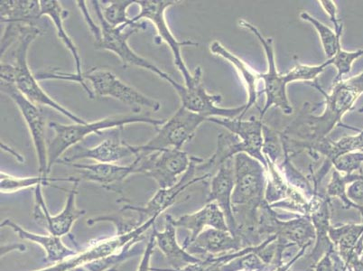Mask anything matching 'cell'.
Returning a JSON list of instances; mask_svg holds the SVG:
<instances>
[{"instance_id":"obj_26","label":"cell","mask_w":363,"mask_h":271,"mask_svg":"<svg viewBox=\"0 0 363 271\" xmlns=\"http://www.w3.org/2000/svg\"><path fill=\"white\" fill-rule=\"evenodd\" d=\"M0 18L6 25L38 26L42 18L40 1L38 0H3Z\"/></svg>"},{"instance_id":"obj_7","label":"cell","mask_w":363,"mask_h":271,"mask_svg":"<svg viewBox=\"0 0 363 271\" xmlns=\"http://www.w3.org/2000/svg\"><path fill=\"white\" fill-rule=\"evenodd\" d=\"M239 24L242 28L252 32V34L259 39L266 54L267 71L260 74L259 76L260 80H262L264 84L262 94L266 95L265 105L260 111V120L262 121L264 116L273 106L280 109L284 114H292L293 107L289 100L286 87H288L290 82H295V80H294L291 71L286 72L285 74L279 72L276 65L273 39L264 38L262 33L255 26L250 24V22L240 21Z\"/></svg>"},{"instance_id":"obj_1","label":"cell","mask_w":363,"mask_h":271,"mask_svg":"<svg viewBox=\"0 0 363 271\" xmlns=\"http://www.w3.org/2000/svg\"><path fill=\"white\" fill-rule=\"evenodd\" d=\"M234 216L242 218L243 229H257L260 208L267 203V171L259 160L245 153L234 157Z\"/></svg>"},{"instance_id":"obj_38","label":"cell","mask_w":363,"mask_h":271,"mask_svg":"<svg viewBox=\"0 0 363 271\" xmlns=\"http://www.w3.org/2000/svg\"><path fill=\"white\" fill-rule=\"evenodd\" d=\"M348 269L352 271H363V254L353 258Z\"/></svg>"},{"instance_id":"obj_21","label":"cell","mask_w":363,"mask_h":271,"mask_svg":"<svg viewBox=\"0 0 363 271\" xmlns=\"http://www.w3.org/2000/svg\"><path fill=\"white\" fill-rule=\"evenodd\" d=\"M172 218L171 216H166L163 231H158L156 227H153L152 233L156 239L157 246L166 257L171 269H181L188 264L199 262L202 260L191 254L178 243L177 227L174 226Z\"/></svg>"},{"instance_id":"obj_13","label":"cell","mask_w":363,"mask_h":271,"mask_svg":"<svg viewBox=\"0 0 363 271\" xmlns=\"http://www.w3.org/2000/svg\"><path fill=\"white\" fill-rule=\"evenodd\" d=\"M203 158L192 157V163L186 173L181 177V179L176 186L169 188H158L156 194L147 201L144 206H132V204H125L121 208V211H134L138 214V219L141 223H145L147 220L154 217H160L162 213L173 206L179 197L182 192L186 189L187 187L193 184L199 183L212 177V174H204L202 176L197 177V165L203 162Z\"/></svg>"},{"instance_id":"obj_32","label":"cell","mask_w":363,"mask_h":271,"mask_svg":"<svg viewBox=\"0 0 363 271\" xmlns=\"http://www.w3.org/2000/svg\"><path fill=\"white\" fill-rule=\"evenodd\" d=\"M362 56H363V48L359 49L357 51L349 52L343 50L342 45H339L337 52L333 58V65H335L336 70H337V75L333 80V84L342 80L343 76L350 74L352 71L353 62Z\"/></svg>"},{"instance_id":"obj_8","label":"cell","mask_w":363,"mask_h":271,"mask_svg":"<svg viewBox=\"0 0 363 271\" xmlns=\"http://www.w3.org/2000/svg\"><path fill=\"white\" fill-rule=\"evenodd\" d=\"M177 3L173 0H138L136 4L140 6V11L135 18H130V21L132 24H134V23L140 22L142 19H146L153 24L155 28L157 29V38L160 39L161 42L166 43L168 48H170L174 65L183 75L184 85L190 86L196 81L198 67L196 68L194 74H191L184 61L183 56H182V48L197 46L198 44L192 40L178 41L170 31L166 19V11L167 9L177 5Z\"/></svg>"},{"instance_id":"obj_5","label":"cell","mask_w":363,"mask_h":271,"mask_svg":"<svg viewBox=\"0 0 363 271\" xmlns=\"http://www.w3.org/2000/svg\"><path fill=\"white\" fill-rule=\"evenodd\" d=\"M158 217L151 218L136 229L126 233H116L105 239L95 240L89 246L67 260L52 264L44 269L35 271H70L76 267H84L99 260L107 259L115 254L121 253L128 246L136 245L143 239L144 233L155 226Z\"/></svg>"},{"instance_id":"obj_36","label":"cell","mask_w":363,"mask_h":271,"mask_svg":"<svg viewBox=\"0 0 363 271\" xmlns=\"http://www.w3.org/2000/svg\"><path fill=\"white\" fill-rule=\"evenodd\" d=\"M318 2L319 4L322 6L323 11L328 15L330 21H331L333 26H335V32H342L343 25L338 18L337 6H336L335 2L331 1V0H321V1Z\"/></svg>"},{"instance_id":"obj_23","label":"cell","mask_w":363,"mask_h":271,"mask_svg":"<svg viewBox=\"0 0 363 271\" xmlns=\"http://www.w3.org/2000/svg\"><path fill=\"white\" fill-rule=\"evenodd\" d=\"M242 248V240L233 236L230 231H222L209 228L189 244L186 250L191 254H206L212 255L233 250L239 251Z\"/></svg>"},{"instance_id":"obj_40","label":"cell","mask_w":363,"mask_h":271,"mask_svg":"<svg viewBox=\"0 0 363 271\" xmlns=\"http://www.w3.org/2000/svg\"><path fill=\"white\" fill-rule=\"evenodd\" d=\"M118 267H112V269L108 270L107 271H118ZM70 271H92L91 270H89L88 267H76V269L72 270Z\"/></svg>"},{"instance_id":"obj_33","label":"cell","mask_w":363,"mask_h":271,"mask_svg":"<svg viewBox=\"0 0 363 271\" xmlns=\"http://www.w3.org/2000/svg\"><path fill=\"white\" fill-rule=\"evenodd\" d=\"M363 166V151L352 152L343 155L333 163V167L340 173L351 175L361 170Z\"/></svg>"},{"instance_id":"obj_28","label":"cell","mask_w":363,"mask_h":271,"mask_svg":"<svg viewBox=\"0 0 363 271\" xmlns=\"http://www.w3.org/2000/svg\"><path fill=\"white\" fill-rule=\"evenodd\" d=\"M300 18H301L302 21L310 23L315 28V31H318L328 60H331V59L335 57L339 45H342V33L335 34V32L328 28V26L313 18L308 12L301 13Z\"/></svg>"},{"instance_id":"obj_9","label":"cell","mask_w":363,"mask_h":271,"mask_svg":"<svg viewBox=\"0 0 363 271\" xmlns=\"http://www.w3.org/2000/svg\"><path fill=\"white\" fill-rule=\"evenodd\" d=\"M191 163L192 157L186 152L174 148L138 155L132 162L135 173L152 178L162 189L176 186L189 170Z\"/></svg>"},{"instance_id":"obj_35","label":"cell","mask_w":363,"mask_h":271,"mask_svg":"<svg viewBox=\"0 0 363 271\" xmlns=\"http://www.w3.org/2000/svg\"><path fill=\"white\" fill-rule=\"evenodd\" d=\"M156 239H155L154 234L152 233L150 240L147 241V246L143 250V254H142L140 266H138L137 271H151V259L155 253V248H156Z\"/></svg>"},{"instance_id":"obj_42","label":"cell","mask_w":363,"mask_h":271,"mask_svg":"<svg viewBox=\"0 0 363 271\" xmlns=\"http://www.w3.org/2000/svg\"><path fill=\"white\" fill-rule=\"evenodd\" d=\"M359 114H363V106L361 109L359 110Z\"/></svg>"},{"instance_id":"obj_2","label":"cell","mask_w":363,"mask_h":271,"mask_svg":"<svg viewBox=\"0 0 363 271\" xmlns=\"http://www.w3.org/2000/svg\"><path fill=\"white\" fill-rule=\"evenodd\" d=\"M43 32L38 26H29L19 36L14 51V64H1L0 78L1 81L11 82L26 99L36 105L46 106L54 109L59 114L65 116L74 123H85L84 118L65 108L43 90L35 75L32 74L28 62V49L33 42L41 35Z\"/></svg>"},{"instance_id":"obj_29","label":"cell","mask_w":363,"mask_h":271,"mask_svg":"<svg viewBox=\"0 0 363 271\" xmlns=\"http://www.w3.org/2000/svg\"><path fill=\"white\" fill-rule=\"evenodd\" d=\"M359 177H361L359 172V173L345 175L333 170L331 180H330L328 188H326V197L329 198L337 197L342 201L343 206L346 209H352H352L357 210V207L346 196V187L352 182L357 180Z\"/></svg>"},{"instance_id":"obj_14","label":"cell","mask_w":363,"mask_h":271,"mask_svg":"<svg viewBox=\"0 0 363 271\" xmlns=\"http://www.w3.org/2000/svg\"><path fill=\"white\" fill-rule=\"evenodd\" d=\"M80 179L72 183V187L69 192L65 207L56 216H52L46 206L44 194L42 193V187L35 188V208L34 218L38 223L46 228L49 233L52 236L62 237L70 233L75 221L80 219L86 214L84 210L79 209L76 206V197L78 194V186Z\"/></svg>"},{"instance_id":"obj_25","label":"cell","mask_w":363,"mask_h":271,"mask_svg":"<svg viewBox=\"0 0 363 271\" xmlns=\"http://www.w3.org/2000/svg\"><path fill=\"white\" fill-rule=\"evenodd\" d=\"M328 236L345 261V270L348 269L353 258L363 254V223L330 227Z\"/></svg>"},{"instance_id":"obj_24","label":"cell","mask_w":363,"mask_h":271,"mask_svg":"<svg viewBox=\"0 0 363 271\" xmlns=\"http://www.w3.org/2000/svg\"><path fill=\"white\" fill-rule=\"evenodd\" d=\"M210 50L213 54L220 56V57L225 59L228 62H230L234 67L236 68L238 72L242 78L244 84L246 86V90L247 92V101L243 114L238 117L240 120H243L245 117L247 111H250L253 106H257V99L259 96L262 94V92L259 91V81L260 80L259 72L254 70L253 68L250 67L247 62H244L240 57H238L235 55L233 54L224 48V46L218 41H214L210 46ZM259 108V107H257Z\"/></svg>"},{"instance_id":"obj_22","label":"cell","mask_w":363,"mask_h":271,"mask_svg":"<svg viewBox=\"0 0 363 271\" xmlns=\"http://www.w3.org/2000/svg\"><path fill=\"white\" fill-rule=\"evenodd\" d=\"M0 226L1 228H11L21 239L31 241V243L40 245L45 251L46 262L54 264L61 262V261L67 260L78 253V250H72L71 248L66 246L62 243L61 237L55 236L52 234L43 236V234L32 233V231L24 229L11 219H5L0 224Z\"/></svg>"},{"instance_id":"obj_34","label":"cell","mask_w":363,"mask_h":271,"mask_svg":"<svg viewBox=\"0 0 363 271\" xmlns=\"http://www.w3.org/2000/svg\"><path fill=\"white\" fill-rule=\"evenodd\" d=\"M361 177L346 187V196L356 207L359 214L363 211V166L359 170Z\"/></svg>"},{"instance_id":"obj_11","label":"cell","mask_w":363,"mask_h":271,"mask_svg":"<svg viewBox=\"0 0 363 271\" xmlns=\"http://www.w3.org/2000/svg\"><path fill=\"white\" fill-rule=\"evenodd\" d=\"M202 69L199 67L196 81L192 85L176 84L174 89L180 97L181 106L207 118H236L245 111L246 105L236 108H222L217 106L223 101V96L210 94L204 87Z\"/></svg>"},{"instance_id":"obj_27","label":"cell","mask_w":363,"mask_h":271,"mask_svg":"<svg viewBox=\"0 0 363 271\" xmlns=\"http://www.w3.org/2000/svg\"><path fill=\"white\" fill-rule=\"evenodd\" d=\"M77 178H50L49 177H43L39 175L38 177H19L11 176L1 171L0 174V190L2 194H14L22 190L28 189L30 187L38 186H50L54 182H74Z\"/></svg>"},{"instance_id":"obj_18","label":"cell","mask_w":363,"mask_h":271,"mask_svg":"<svg viewBox=\"0 0 363 271\" xmlns=\"http://www.w3.org/2000/svg\"><path fill=\"white\" fill-rule=\"evenodd\" d=\"M75 168L80 174L82 179L100 184L105 190L122 194L125 181L135 173L133 164L128 166H120L117 164H82L71 163L65 165Z\"/></svg>"},{"instance_id":"obj_12","label":"cell","mask_w":363,"mask_h":271,"mask_svg":"<svg viewBox=\"0 0 363 271\" xmlns=\"http://www.w3.org/2000/svg\"><path fill=\"white\" fill-rule=\"evenodd\" d=\"M1 92L8 95L21 111L28 125L34 143L39 165V175L48 177V141L45 135V118L38 105L26 99L11 82L1 81Z\"/></svg>"},{"instance_id":"obj_39","label":"cell","mask_w":363,"mask_h":271,"mask_svg":"<svg viewBox=\"0 0 363 271\" xmlns=\"http://www.w3.org/2000/svg\"><path fill=\"white\" fill-rule=\"evenodd\" d=\"M204 261H206V269L204 271H222L220 270V266L213 263L212 260H211V257L207 258Z\"/></svg>"},{"instance_id":"obj_3","label":"cell","mask_w":363,"mask_h":271,"mask_svg":"<svg viewBox=\"0 0 363 271\" xmlns=\"http://www.w3.org/2000/svg\"><path fill=\"white\" fill-rule=\"evenodd\" d=\"M164 121L150 117V115L140 114L134 112L133 114L116 115L102 118L94 122H85L79 124H61L58 122L51 121L49 128L54 131V138L48 144V175L51 173L52 167L61 160L62 155L67 152L69 148L75 146L91 134L101 135L102 131L115 130V128H124V126L143 123L150 124L157 128L163 124Z\"/></svg>"},{"instance_id":"obj_19","label":"cell","mask_w":363,"mask_h":271,"mask_svg":"<svg viewBox=\"0 0 363 271\" xmlns=\"http://www.w3.org/2000/svg\"><path fill=\"white\" fill-rule=\"evenodd\" d=\"M209 122L223 126L230 133L235 134L247 148V154L262 163L267 171V162L263 154V127L260 118L252 117L244 121L240 118H210Z\"/></svg>"},{"instance_id":"obj_15","label":"cell","mask_w":363,"mask_h":271,"mask_svg":"<svg viewBox=\"0 0 363 271\" xmlns=\"http://www.w3.org/2000/svg\"><path fill=\"white\" fill-rule=\"evenodd\" d=\"M40 6L42 18L43 16H49L51 18L52 22L54 23L58 38L60 39L62 44L65 45V48L71 52L72 57H74L76 69L75 74H66V72L58 71L45 72V80H52V79H55V80L78 82V84L82 86L85 92H87L89 97L94 99V92L90 90V88L88 87L87 84L82 79L84 72H82V59L80 54H79L77 46L72 40V38L69 36L65 28L64 21L68 18V11L62 9L61 3L56 1V0H41Z\"/></svg>"},{"instance_id":"obj_20","label":"cell","mask_w":363,"mask_h":271,"mask_svg":"<svg viewBox=\"0 0 363 271\" xmlns=\"http://www.w3.org/2000/svg\"><path fill=\"white\" fill-rule=\"evenodd\" d=\"M172 221L177 228H184L190 231V236H188L183 244L186 250L207 226L218 230L230 231L225 216L216 203H207L206 206L196 213L186 214L178 219L172 218Z\"/></svg>"},{"instance_id":"obj_41","label":"cell","mask_w":363,"mask_h":271,"mask_svg":"<svg viewBox=\"0 0 363 271\" xmlns=\"http://www.w3.org/2000/svg\"><path fill=\"white\" fill-rule=\"evenodd\" d=\"M151 271H163L160 269V267H152Z\"/></svg>"},{"instance_id":"obj_30","label":"cell","mask_w":363,"mask_h":271,"mask_svg":"<svg viewBox=\"0 0 363 271\" xmlns=\"http://www.w3.org/2000/svg\"><path fill=\"white\" fill-rule=\"evenodd\" d=\"M107 4L101 6L102 15L104 21L113 28L118 26H131L130 18H128V9L130 6L136 4L135 0H113V1H105Z\"/></svg>"},{"instance_id":"obj_31","label":"cell","mask_w":363,"mask_h":271,"mask_svg":"<svg viewBox=\"0 0 363 271\" xmlns=\"http://www.w3.org/2000/svg\"><path fill=\"white\" fill-rule=\"evenodd\" d=\"M269 264L264 262L255 251L230 261L220 267L222 271H265Z\"/></svg>"},{"instance_id":"obj_16","label":"cell","mask_w":363,"mask_h":271,"mask_svg":"<svg viewBox=\"0 0 363 271\" xmlns=\"http://www.w3.org/2000/svg\"><path fill=\"white\" fill-rule=\"evenodd\" d=\"M123 128L114 130V134L94 148H77L57 162V164L67 165L82 160H91L96 163L116 164L117 162L134 157L132 145L121 140V132Z\"/></svg>"},{"instance_id":"obj_37","label":"cell","mask_w":363,"mask_h":271,"mask_svg":"<svg viewBox=\"0 0 363 271\" xmlns=\"http://www.w3.org/2000/svg\"><path fill=\"white\" fill-rule=\"evenodd\" d=\"M206 269V262L204 260H201L199 262L188 264V265L181 267V269H160L163 271H204Z\"/></svg>"},{"instance_id":"obj_10","label":"cell","mask_w":363,"mask_h":271,"mask_svg":"<svg viewBox=\"0 0 363 271\" xmlns=\"http://www.w3.org/2000/svg\"><path fill=\"white\" fill-rule=\"evenodd\" d=\"M82 79L91 82L94 96L113 98L132 107L134 112H140L142 108L155 112L161 109L160 102L125 84L113 72L105 69L91 68L82 74Z\"/></svg>"},{"instance_id":"obj_6","label":"cell","mask_w":363,"mask_h":271,"mask_svg":"<svg viewBox=\"0 0 363 271\" xmlns=\"http://www.w3.org/2000/svg\"><path fill=\"white\" fill-rule=\"evenodd\" d=\"M209 121L206 116L196 114L181 106L167 121L157 128V133L147 143L132 146L135 157L152 152L174 148L182 150L193 140L196 131L203 122Z\"/></svg>"},{"instance_id":"obj_17","label":"cell","mask_w":363,"mask_h":271,"mask_svg":"<svg viewBox=\"0 0 363 271\" xmlns=\"http://www.w3.org/2000/svg\"><path fill=\"white\" fill-rule=\"evenodd\" d=\"M235 182L234 157L230 158L218 168L211 181V190L207 203H216L223 211L228 227L233 236L239 237L238 224L233 208V193Z\"/></svg>"},{"instance_id":"obj_4","label":"cell","mask_w":363,"mask_h":271,"mask_svg":"<svg viewBox=\"0 0 363 271\" xmlns=\"http://www.w3.org/2000/svg\"><path fill=\"white\" fill-rule=\"evenodd\" d=\"M91 3L94 11H96L101 29L100 40L94 43L95 49L113 52L121 59L124 68H128V66H136V67L143 68L145 70L153 72L158 77L168 82L172 87L177 84V82L167 72L162 71L160 67L152 64L147 59L137 55L128 45V39L132 35L147 28L146 23L138 22L131 26H122L113 28L104 21L101 2L94 0Z\"/></svg>"}]
</instances>
